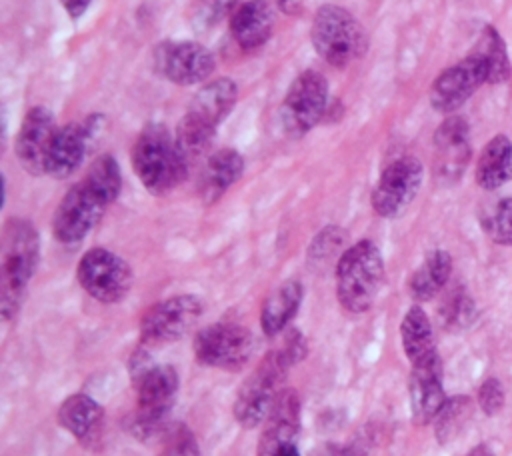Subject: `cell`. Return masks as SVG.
<instances>
[{"label":"cell","instance_id":"obj_1","mask_svg":"<svg viewBox=\"0 0 512 456\" xmlns=\"http://www.w3.org/2000/svg\"><path fill=\"white\" fill-rule=\"evenodd\" d=\"M40 258V238L32 222L10 218L2 230V270H0V312L2 320H12L24 300L26 288Z\"/></svg>","mask_w":512,"mask_h":456},{"label":"cell","instance_id":"obj_2","mask_svg":"<svg viewBox=\"0 0 512 456\" xmlns=\"http://www.w3.org/2000/svg\"><path fill=\"white\" fill-rule=\"evenodd\" d=\"M132 166L142 186L162 196L188 176L190 162L178 150L170 130L160 122H150L134 142Z\"/></svg>","mask_w":512,"mask_h":456},{"label":"cell","instance_id":"obj_3","mask_svg":"<svg viewBox=\"0 0 512 456\" xmlns=\"http://www.w3.org/2000/svg\"><path fill=\"white\" fill-rule=\"evenodd\" d=\"M384 260L372 240H358L346 248L336 264V296L350 314L366 312L382 286Z\"/></svg>","mask_w":512,"mask_h":456},{"label":"cell","instance_id":"obj_4","mask_svg":"<svg viewBox=\"0 0 512 456\" xmlns=\"http://www.w3.org/2000/svg\"><path fill=\"white\" fill-rule=\"evenodd\" d=\"M312 46L328 64L344 68L358 60L368 48L362 24L342 6L324 4L318 8L310 28Z\"/></svg>","mask_w":512,"mask_h":456},{"label":"cell","instance_id":"obj_5","mask_svg":"<svg viewBox=\"0 0 512 456\" xmlns=\"http://www.w3.org/2000/svg\"><path fill=\"white\" fill-rule=\"evenodd\" d=\"M290 368V362L282 356L278 348L270 350L264 356L260 366L238 388L232 412L240 426L256 428L264 424L272 402L280 392L278 386Z\"/></svg>","mask_w":512,"mask_h":456},{"label":"cell","instance_id":"obj_6","mask_svg":"<svg viewBox=\"0 0 512 456\" xmlns=\"http://www.w3.org/2000/svg\"><path fill=\"white\" fill-rule=\"evenodd\" d=\"M200 364L236 372L244 368L254 352V336L234 322H216L196 332L192 344Z\"/></svg>","mask_w":512,"mask_h":456},{"label":"cell","instance_id":"obj_7","mask_svg":"<svg viewBox=\"0 0 512 456\" xmlns=\"http://www.w3.org/2000/svg\"><path fill=\"white\" fill-rule=\"evenodd\" d=\"M328 110V82L316 70H306L290 84L280 106V124L288 136L310 132Z\"/></svg>","mask_w":512,"mask_h":456},{"label":"cell","instance_id":"obj_8","mask_svg":"<svg viewBox=\"0 0 512 456\" xmlns=\"http://www.w3.org/2000/svg\"><path fill=\"white\" fill-rule=\"evenodd\" d=\"M78 284L98 302H120L132 286V268L106 248L88 250L76 268Z\"/></svg>","mask_w":512,"mask_h":456},{"label":"cell","instance_id":"obj_9","mask_svg":"<svg viewBox=\"0 0 512 456\" xmlns=\"http://www.w3.org/2000/svg\"><path fill=\"white\" fill-rule=\"evenodd\" d=\"M202 300L194 294L170 296L150 306L140 320V336L146 344H166L186 336L202 316Z\"/></svg>","mask_w":512,"mask_h":456},{"label":"cell","instance_id":"obj_10","mask_svg":"<svg viewBox=\"0 0 512 456\" xmlns=\"http://www.w3.org/2000/svg\"><path fill=\"white\" fill-rule=\"evenodd\" d=\"M108 202L86 182L74 184L64 198L60 200L54 220L52 232L62 244H76L98 224Z\"/></svg>","mask_w":512,"mask_h":456},{"label":"cell","instance_id":"obj_11","mask_svg":"<svg viewBox=\"0 0 512 456\" xmlns=\"http://www.w3.org/2000/svg\"><path fill=\"white\" fill-rule=\"evenodd\" d=\"M424 178L422 162L416 156H400L392 160L380 174L374 192L372 208L382 218L402 214L416 198Z\"/></svg>","mask_w":512,"mask_h":456},{"label":"cell","instance_id":"obj_12","mask_svg":"<svg viewBox=\"0 0 512 456\" xmlns=\"http://www.w3.org/2000/svg\"><path fill=\"white\" fill-rule=\"evenodd\" d=\"M154 66L166 80L180 86H192L206 82L212 76L216 62L212 52L202 44L178 40L162 42L154 48Z\"/></svg>","mask_w":512,"mask_h":456},{"label":"cell","instance_id":"obj_13","mask_svg":"<svg viewBox=\"0 0 512 456\" xmlns=\"http://www.w3.org/2000/svg\"><path fill=\"white\" fill-rule=\"evenodd\" d=\"M482 84H486V72L480 60L468 54L436 76L430 88V104L436 112L450 114L458 110Z\"/></svg>","mask_w":512,"mask_h":456},{"label":"cell","instance_id":"obj_14","mask_svg":"<svg viewBox=\"0 0 512 456\" xmlns=\"http://www.w3.org/2000/svg\"><path fill=\"white\" fill-rule=\"evenodd\" d=\"M58 128L54 116L44 106H32L18 130L16 136V158L22 168L32 174L40 176L46 174V160L50 154V146L54 142Z\"/></svg>","mask_w":512,"mask_h":456},{"label":"cell","instance_id":"obj_15","mask_svg":"<svg viewBox=\"0 0 512 456\" xmlns=\"http://www.w3.org/2000/svg\"><path fill=\"white\" fill-rule=\"evenodd\" d=\"M434 150L436 176L446 184L460 180L472 156L470 128L464 116L452 114L438 126L434 132Z\"/></svg>","mask_w":512,"mask_h":456},{"label":"cell","instance_id":"obj_16","mask_svg":"<svg viewBox=\"0 0 512 456\" xmlns=\"http://www.w3.org/2000/svg\"><path fill=\"white\" fill-rule=\"evenodd\" d=\"M102 116H88L84 122H70L58 128L54 142L50 146V154L46 160V174L52 178H68L78 170L82 158L88 150L90 138L98 130V122Z\"/></svg>","mask_w":512,"mask_h":456},{"label":"cell","instance_id":"obj_17","mask_svg":"<svg viewBox=\"0 0 512 456\" xmlns=\"http://www.w3.org/2000/svg\"><path fill=\"white\" fill-rule=\"evenodd\" d=\"M408 396L414 424H428L436 418V414L448 400L444 396L442 360L438 354L426 362L412 366L408 378Z\"/></svg>","mask_w":512,"mask_h":456},{"label":"cell","instance_id":"obj_18","mask_svg":"<svg viewBox=\"0 0 512 456\" xmlns=\"http://www.w3.org/2000/svg\"><path fill=\"white\" fill-rule=\"evenodd\" d=\"M300 434V396L294 388L276 394L272 408L264 420V430L256 448V456H266L274 448L296 442Z\"/></svg>","mask_w":512,"mask_h":456},{"label":"cell","instance_id":"obj_19","mask_svg":"<svg viewBox=\"0 0 512 456\" xmlns=\"http://www.w3.org/2000/svg\"><path fill=\"white\" fill-rule=\"evenodd\" d=\"M102 422V406L82 392L68 396L58 408V424L84 446H96L102 436Z\"/></svg>","mask_w":512,"mask_h":456},{"label":"cell","instance_id":"obj_20","mask_svg":"<svg viewBox=\"0 0 512 456\" xmlns=\"http://www.w3.org/2000/svg\"><path fill=\"white\" fill-rule=\"evenodd\" d=\"M274 10L268 0H246L230 16V34L242 50H256L268 42Z\"/></svg>","mask_w":512,"mask_h":456},{"label":"cell","instance_id":"obj_21","mask_svg":"<svg viewBox=\"0 0 512 456\" xmlns=\"http://www.w3.org/2000/svg\"><path fill=\"white\" fill-rule=\"evenodd\" d=\"M244 158L234 148L214 152L198 178V194L204 204H214L242 176Z\"/></svg>","mask_w":512,"mask_h":456},{"label":"cell","instance_id":"obj_22","mask_svg":"<svg viewBox=\"0 0 512 456\" xmlns=\"http://www.w3.org/2000/svg\"><path fill=\"white\" fill-rule=\"evenodd\" d=\"M302 294L304 290L298 280H286L266 296L260 310V326L266 336H278L286 330L300 308Z\"/></svg>","mask_w":512,"mask_h":456},{"label":"cell","instance_id":"obj_23","mask_svg":"<svg viewBox=\"0 0 512 456\" xmlns=\"http://www.w3.org/2000/svg\"><path fill=\"white\" fill-rule=\"evenodd\" d=\"M512 178V144L504 134H496L480 152L476 162V182L484 190H496Z\"/></svg>","mask_w":512,"mask_h":456},{"label":"cell","instance_id":"obj_24","mask_svg":"<svg viewBox=\"0 0 512 456\" xmlns=\"http://www.w3.org/2000/svg\"><path fill=\"white\" fill-rule=\"evenodd\" d=\"M400 340H402L404 354L412 366L426 362L438 354L434 346L432 324L426 312L418 304L410 306L408 312L404 314L400 324Z\"/></svg>","mask_w":512,"mask_h":456},{"label":"cell","instance_id":"obj_25","mask_svg":"<svg viewBox=\"0 0 512 456\" xmlns=\"http://www.w3.org/2000/svg\"><path fill=\"white\" fill-rule=\"evenodd\" d=\"M450 274H452L450 254L446 250L430 252L408 280L410 296L416 302L432 300L448 284Z\"/></svg>","mask_w":512,"mask_h":456},{"label":"cell","instance_id":"obj_26","mask_svg":"<svg viewBox=\"0 0 512 456\" xmlns=\"http://www.w3.org/2000/svg\"><path fill=\"white\" fill-rule=\"evenodd\" d=\"M238 98V88L230 78H216L206 82L194 96L188 112L218 126L228 116Z\"/></svg>","mask_w":512,"mask_h":456},{"label":"cell","instance_id":"obj_27","mask_svg":"<svg viewBox=\"0 0 512 456\" xmlns=\"http://www.w3.org/2000/svg\"><path fill=\"white\" fill-rule=\"evenodd\" d=\"M470 54L480 60L486 72V84H500L510 78L512 66H510L506 42L494 26L488 24L482 28L476 40V46L472 48Z\"/></svg>","mask_w":512,"mask_h":456},{"label":"cell","instance_id":"obj_28","mask_svg":"<svg viewBox=\"0 0 512 456\" xmlns=\"http://www.w3.org/2000/svg\"><path fill=\"white\" fill-rule=\"evenodd\" d=\"M216 134V126L192 112H186L176 128V146L182 152V156L192 162L200 154L208 150Z\"/></svg>","mask_w":512,"mask_h":456},{"label":"cell","instance_id":"obj_29","mask_svg":"<svg viewBox=\"0 0 512 456\" xmlns=\"http://www.w3.org/2000/svg\"><path fill=\"white\" fill-rule=\"evenodd\" d=\"M480 226L484 234L504 246H512V198H496L482 206L480 210Z\"/></svg>","mask_w":512,"mask_h":456},{"label":"cell","instance_id":"obj_30","mask_svg":"<svg viewBox=\"0 0 512 456\" xmlns=\"http://www.w3.org/2000/svg\"><path fill=\"white\" fill-rule=\"evenodd\" d=\"M84 180H86L108 204H112V202L118 198L120 188H122L120 166H118L116 158L110 156V154L98 156V158L90 164V168H88Z\"/></svg>","mask_w":512,"mask_h":456},{"label":"cell","instance_id":"obj_31","mask_svg":"<svg viewBox=\"0 0 512 456\" xmlns=\"http://www.w3.org/2000/svg\"><path fill=\"white\" fill-rule=\"evenodd\" d=\"M472 414V402L468 396H454L444 402L434 418V430L438 442H450L466 424Z\"/></svg>","mask_w":512,"mask_h":456},{"label":"cell","instance_id":"obj_32","mask_svg":"<svg viewBox=\"0 0 512 456\" xmlns=\"http://www.w3.org/2000/svg\"><path fill=\"white\" fill-rule=\"evenodd\" d=\"M474 300L464 288H454L446 294L438 314L446 328H466L474 320Z\"/></svg>","mask_w":512,"mask_h":456},{"label":"cell","instance_id":"obj_33","mask_svg":"<svg viewBox=\"0 0 512 456\" xmlns=\"http://www.w3.org/2000/svg\"><path fill=\"white\" fill-rule=\"evenodd\" d=\"M238 6V0H194L192 22L198 28H212L220 24L224 18L232 16Z\"/></svg>","mask_w":512,"mask_h":456},{"label":"cell","instance_id":"obj_34","mask_svg":"<svg viewBox=\"0 0 512 456\" xmlns=\"http://www.w3.org/2000/svg\"><path fill=\"white\" fill-rule=\"evenodd\" d=\"M160 456H200V446L186 426H172L162 438Z\"/></svg>","mask_w":512,"mask_h":456},{"label":"cell","instance_id":"obj_35","mask_svg":"<svg viewBox=\"0 0 512 456\" xmlns=\"http://www.w3.org/2000/svg\"><path fill=\"white\" fill-rule=\"evenodd\" d=\"M504 400H506V394H504V386L498 378H486L480 388H478V406L482 408L484 414L488 416H494L502 410L504 406Z\"/></svg>","mask_w":512,"mask_h":456},{"label":"cell","instance_id":"obj_36","mask_svg":"<svg viewBox=\"0 0 512 456\" xmlns=\"http://www.w3.org/2000/svg\"><path fill=\"white\" fill-rule=\"evenodd\" d=\"M278 350L290 362V366H294L296 362L304 360V356H306V338L298 330L292 328L284 336V342H282V346Z\"/></svg>","mask_w":512,"mask_h":456},{"label":"cell","instance_id":"obj_37","mask_svg":"<svg viewBox=\"0 0 512 456\" xmlns=\"http://www.w3.org/2000/svg\"><path fill=\"white\" fill-rule=\"evenodd\" d=\"M314 456H364L358 444H324Z\"/></svg>","mask_w":512,"mask_h":456},{"label":"cell","instance_id":"obj_38","mask_svg":"<svg viewBox=\"0 0 512 456\" xmlns=\"http://www.w3.org/2000/svg\"><path fill=\"white\" fill-rule=\"evenodd\" d=\"M90 2L92 0H60V4H62V8L68 12V16L70 18H80L86 10H88V6H90Z\"/></svg>","mask_w":512,"mask_h":456},{"label":"cell","instance_id":"obj_39","mask_svg":"<svg viewBox=\"0 0 512 456\" xmlns=\"http://www.w3.org/2000/svg\"><path fill=\"white\" fill-rule=\"evenodd\" d=\"M272 2L284 14H298L302 10V4H304V0H272Z\"/></svg>","mask_w":512,"mask_h":456},{"label":"cell","instance_id":"obj_40","mask_svg":"<svg viewBox=\"0 0 512 456\" xmlns=\"http://www.w3.org/2000/svg\"><path fill=\"white\" fill-rule=\"evenodd\" d=\"M266 456H300L298 452V442H288V444H282L278 448H274L270 454Z\"/></svg>","mask_w":512,"mask_h":456},{"label":"cell","instance_id":"obj_41","mask_svg":"<svg viewBox=\"0 0 512 456\" xmlns=\"http://www.w3.org/2000/svg\"><path fill=\"white\" fill-rule=\"evenodd\" d=\"M468 456H496L488 446H484V444H480V446H476L474 450H470V454Z\"/></svg>","mask_w":512,"mask_h":456}]
</instances>
